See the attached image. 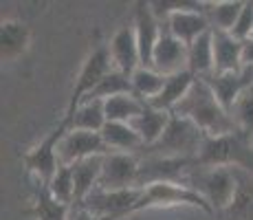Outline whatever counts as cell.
<instances>
[{"label":"cell","mask_w":253,"mask_h":220,"mask_svg":"<svg viewBox=\"0 0 253 220\" xmlns=\"http://www.w3.org/2000/svg\"><path fill=\"white\" fill-rule=\"evenodd\" d=\"M198 172L187 180L203 198L211 205L213 212L229 209L238 198V178L231 168H196Z\"/></svg>","instance_id":"4"},{"label":"cell","mask_w":253,"mask_h":220,"mask_svg":"<svg viewBox=\"0 0 253 220\" xmlns=\"http://www.w3.org/2000/svg\"><path fill=\"white\" fill-rule=\"evenodd\" d=\"M152 68H157L165 77L187 71V44L176 40L165 27L157 42V48H154Z\"/></svg>","instance_id":"14"},{"label":"cell","mask_w":253,"mask_h":220,"mask_svg":"<svg viewBox=\"0 0 253 220\" xmlns=\"http://www.w3.org/2000/svg\"><path fill=\"white\" fill-rule=\"evenodd\" d=\"M106 46H108L115 71L130 77L141 66V53H139V44H137L132 24H126L119 31H115V36L110 38V42Z\"/></svg>","instance_id":"13"},{"label":"cell","mask_w":253,"mask_h":220,"mask_svg":"<svg viewBox=\"0 0 253 220\" xmlns=\"http://www.w3.org/2000/svg\"><path fill=\"white\" fill-rule=\"evenodd\" d=\"M178 205H187V207H198L205 214H213L211 205L207 203L192 185L187 183H154L143 187L134 214L141 209H152V207H178Z\"/></svg>","instance_id":"6"},{"label":"cell","mask_w":253,"mask_h":220,"mask_svg":"<svg viewBox=\"0 0 253 220\" xmlns=\"http://www.w3.org/2000/svg\"><path fill=\"white\" fill-rule=\"evenodd\" d=\"M196 80L198 77L194 75L192 71H183V73H176V75H169L168 80H165L163 90L159 92L157 99L150 101V106H154V108H159V110H165V112H174V108L187 97L189 88L194 86Z\"/></svg>","instance_id":"19"},{"label":"cell","mask_w":253,"mask_h":220,"mask_svg":"<svg viewBox=\"0 0 253 220\" xmlns=\"http://www.w3.org/2000/svg\"><path fill=\"white\" fill-rule=\"evenodd\" d=\"M106 148L101 132H86V130H69L64 139L60 141L57 156L62 165H75L80 161L92 159V156H106Z\"/></svg>","instance_id":"11"},{"label":"cell","mask_w":253,"mask_h":220,"mask_svg":"<svg viewBox=\"0 0 253 220\" xmlns=\"http://www.w3.org/2000/svg\"><path fill=\"white\" fill-rule=\"evenodd\" d=\"M71 220H121V218H113V216H92L86 209H75L71 212Z\"/></svg>","instance_id":"31"},{"label":"cell","mask_w":253,"mask_h":220,"mask_svg":"<svg viewBox=\"0 0 253 220\" xmlns=\"http://www.w3.org/2000/svg\"><path fill=\"white\" fill-rule=\"evenodd\" d=\"M119 95H134L132 90V82H130L128 75L119 71H110L104 80L99 82V86L90 92L88 99H110V97H119Z\"/></svg>","instance_id":"27"},{"label":"cell","mask_w":253,"mask_h":220,"mask_svg":"<svg viewBox=\"0 0 253 220\" xmlns=\"http://www.w3.org/2000/svg\"><path fill=\"white\" fill-rule=\"evenodd\" d=\"M233 165L253 170L251 141L238 132L225 136H205V143L196 156V168H233Z\"/></svg>","instance_id":"3"},{"label":"cell","mask_w":253,"mask_h":220,"mask_svg":"<svg viewBox=\"0 0 253 220\" xmlns=\"http://www.w3.org/2000/svg\"><path fill=\"white\" fill-rule=\"evenodd\" d=\"M231 119L236 124L238 134L253 139V86H249L231 108Z\"/></svg>","instance_id":"28"},{"label":"cell","mask_w":253,"mask_h":220,"mask_svg":"<svg viewBox=\"0 0 253 220\" xmlns=\"http://www.w3.org/2000/svg\"><path fill=\"white\" fill-rule=\"evenodd\" d=\"M187 71L196 77H209L213 73V33L209 31L187 46Z\"/></svg>","instance_id":"23"},{"label":"cell","mask_w":253,"mask_h":220,"mask_svg":"<svg viewBox=\"0 0 253 220\" xmlns=\"http://www.w3.org/2000/svg\"><path fill=\"white\" fill-rule=\"evenodd\" d=\"M205 143V132L194 121L181 115H172L169 126L165 128L159 143L145 148V156H163V159H194L196 161Z\"/></svg>","instance_id":"2"},{"label":"cell","mask_w":253,"mask_h":220,"mask_svg":"<svg viewBox=\"0 0 253 220\" xmlns=\"http://www.w3.org/2000/svg\"><path fill=\"white\" fill-rule=\"evenodd\" d=\"M143 189L132 187V189H117V192H106V189H95L84 203L86 212L92 216H113V218H128L134 214Z\"/></svg>","instance_id":"10"},{"label":"cell","mask_w":253,"mask_h":220,"mask_svg":"<svg viewBox=\"0 0 253 220\" xmlns=\"http://www.w3.org/2000/svg\"><path fill=\"white\" fill-rule=\"evenodd\" d=\"M242 7H245V0H216V2H205V16H207L209 24H211V31L231 33Z\"/></svg>","instance_id":"22"},{"label":"cell","mask_w":253,"mask_h":220,"mask_svg":"<svg viewBox=\"0 0 253 220\" xmlns=\"http://www.w3.org/2000/svg\"><path fill=\"white\" fill-rule=\"evenodd\" d=\"M134 7L137 9H134L132 27H134V36H137L139 53H141V66H152V55H154L159 38H161L163 22L152 11L150 2H137Z\"/></svg>","instance_id":"12"},{"label":"cell","mask_w":253,"mask_h":220,"mask_svg":"<svg viewBox=\"0 0 253 220\" xmlns=\"http://www.w3.org/2000/svg\"><path fill=\"white\" fill-rule=\"evenodd\" d=\"M165 80H168V77L152 66H139L137 71L130 75L134 95H137L139 99L148 101V104L159 97V92H161L163 86H165Z\"/></svg>","instance_id":"25"},{"label":"cell","mask_w":253,"mask_h":220,"mask_svg":"<svg viewBox=\"0 0 253 220\" xmlns=\"http://www.w3.org/2000/svg\"><path fill=\"white\" fill-rule=\"evenodd\" d=\"M69 130H71V121L62 115L55 128L48 132L36 148H31L22 156L27 172L31 176H36L40 185H48L53 174L60 170L62 163H60V156H57V148H60V141L64 139V134Z\"/></svg>","instance_id":"5"},{"label":"cell","mask_w":253,"mask_h":220,"mask_svg":"<svg viewBox=\"0 0 253 220\" xmlns=\"http://www.w3.org/2000/svg\"><path fill=\"white\" fill-rule=\"evenodd\" d=\"M46 187L57 203L73 207V200H75V180H73L71 165H60V170L53 174V178L48 180Z\"/></svg>","instance_id":"29"},{"label":"cell","mask_w":253,"mask_h":220,"mask_svg":"<svg viewBox=\"0 0 253 220\" xmlns=\"http://www.w3.org/2000/svg\"><path fill=\"white\" fill-rule=\"evenodd\" d=\"M172 115H181L185 119L194 121L198 128L205 132V136H225L238 132L231 115L218 104L213 90L203 77H198L194 82L187 97L174 108Z\"/></svg>","instance_id":"1"},{"label":"cell","mask_w":253,"mask_h":220,"mask_svg":"<svg viewBox=\"0 0 253 220\" xmlns=\"http://www.w3.org/2000/svg\"><path fill=\"white\" fill-rule=\"evenodd\" d=\"M101 139H104L108 152H128V154H137L139 150H143L139 134L134 132V128L130 124H115L108 121L101 130Z\"/></svg>","instance_id":"21"},{"label":"cell","mask_w":253,"mask_h":220,"mask_svg":"<svg viewBox=\"0 0 253 220\" xmlns=\"http://www.w3.org/2000/svg\"><path fill=\"white\" fill-rule=\"evenodd\" d=\"M145 106H148V101L139 99L137 95H119L104 101L106 119L115 121V124H132L143 112Z\"/></svg>","instance_id":"24"},{"label":"cell","mask_w":253,"mask_h":220,"mask_svg":"<svg viewBox=\"0 0 253 220\" xmlns=\"http://www.w3.org/2000/svg\"><path fill=\"white\" fill-rule=\"evenodd\" d=\"M169 119H172V112H165V110H159L154 106H145L143 112L132 121V128L134 132L139 134L141 143H143V150L145 148H152L154 143H159V139L163 136L165 128L169 126Z\"/></svg>","instance_id":"17"},{"label":"cell","mask_w":253,"mask_h":220,"mask_svg":"<svg viewBox=\"0 0 253 220\" xmlns=\"http://www.w3.org/2000/svg\"><path fill=\"white\" fill-rule=\"evenodd\" d=\"M251 145H253V139H251Z\"/></svg>","instance_id":"33"},{"label":"cell","mask_w":253,"mask_h":220,"mask_svg":"<svg viewBox=\"0 0 253 220\" xmlns=\"http://www.w3.org/2000/svg\"><path fill=\"white\" fill-rule=\"evenodd\" d=\"M163 27L187 46L211 31V24L205 16V2H183L181 9L172 11L165 18Z\"/></svg>","instance_id":"9"},{"label":"cell","mask_w":253,"mask_h":220,"mask_svg":"<svg viewBox=\"0 0 253 220\" xmlns=\"http://www.w3.org/2000/svg\"><path fill=\"white\" fill-rule=\"evenodd\" d=\"M31 42V31L20 20H4L0 27V57L2 62H13L24 55Z\"/></svg>","instance_id":"18"},{"label":"cell","mask_w":253,"mask_h":220,"mask_svg":"<svg viewBox=\"0 0 253 220\" xmlns=\"http://www.w3.org/2000/svg\"><path fill=\"white\" fill-rule=\"evenodd\" d=\"M242 64L253 68V38L242 42Z\"/></svg>","instance_id":"32"},{"label":"cell","mask_w":253,"mask_h":220,"mask_svg":"<svg viewBox=\"0 0 253 220\" xmlns=\"http://www.w3.org/2000/svg\"><path fill=\"white\" fill-rule=\"evenodd\" d=\"M110 71H115L113 60H110L108 46H95L92 51L86 55L84 64H82L80 73H77L75 86H73V92L69 97V104H66V112H75V108L86 101L90 97V92L99 86V82L108 75Z\"/></svg>","instance_id":"7"},{"label":"cell","mask_w":253,"mask_h":220,"mask_svg":"<svg viewBox=\"0 0 253 220\" xmlns=\"http://www.w3.org/2000/svg\"><path fill=\"white\" fill-rule=\"evenodd\" d=\"M141 159L128 152H108L101 163V176L97 189L117 192V189H132L139 183Z\"/></svg>","instance_id":"8"},{"label":"cell","mask_w":253,"mask_h":220,"mask_svg":"<svg viewBox=\"0 0 253 220\" xmlns=\"http://www.w3.org/2000/svg\"><path fill=\"white\" fill-rule=\"evenodd\" d=\"M253 33V0H245V7H242L240 16H238L236 24L231 29V36L240 42H247Z\"/></svg>","instance_id":"30"},{"label":"cell","mask_w":253,"mask_h":220,"mask_svg":"<svg viewBox=\"0 0 253 220\" xmlns=\"http://www.w3.org/2000/svg\"><path fill=\"white\" fill-rule=\"evenodd\" d=\"M31 216L36 220H71V207L57 203V200L51 196L46 185L38 183L36 203H33Z\"/></svg>","instance_id":"26"},{"label":"cell","mask_w":253,"mask_h":220,"mask_svg":"<svg viewBox=\"0 0 253 220\" xmlns=\"http://www.w3.org/2000/svg\"><path fill=\"white\" fill-rule=\"evenodd\" d=\"M101 163H104V156H92V159H86V161L71 165L73 180H75V200H73L71 212L84 207L88 196L97 189L99 176H101Z\"/></svg>","instance_id":"15"},{"label":"cell","mask_w":253,"mask_h":220,"mask_svg":"<svg viewBox=\"0 0 253 220\" xmlns=\"http://www.w3.org/2000/svg\"><path fill=\"white\" fill-rule=\"evenodd\" d=\"M213 33V73H240L242 64V42L231 33Z\"/></svg>","instance_id":"16"},{"label":"cell","mask_w":253,"mask_h":220,"mask_svg":"<svg viewBox=\"0 0 253 220\" xmlns=\"http://www.w3.org/2000/svg\"><path fill=\"white\" fill-rule=\"evenodd\" d=\"M64 117L71 121V130H86V132H101L108 124L101 99H86L75 108V112H66Z\"/></svg>","instance_id":"20"},{"label":"cell","mask_w":253,"mask_h":220,"mask_svg":"<svg viewBox=\"0 0 253 220\" xmlns=\"http://www.w3.org/2000/svg\"><path fill=\"white\" fill-rule=\"evenodd\" d=\"M251 38H253V33H251Z\"/></svg>","instance_id":"34"}]
</instances>
